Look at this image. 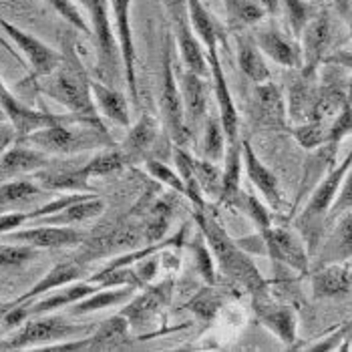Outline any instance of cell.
<instances>
[{
  "label": "cell",
  "instance_id": "6da1fadb",
  "mask_svg": "<svg viewBox=\"0 0 352 352\" xmlns=\"http://www.w3.org/2000/svg\"><path fill=\"white\" fill-rule=\"evenodd\" d=\"M193 219L199 228V234L210 245L221 274L228 276L236 286L250 292L254 300L268 296V282L260 274L254 260L242 250V245L226 234V230L208 212V208H197Z\"/></svg>",
  "mask_w": 352,
  "mask_h": 352
},
{
  "label": "cell",
  "instance_id": "7a4b0ae2",
  "mask_svg": "<svg viewBox=\"0 0 352 352\" xmlns=\"http://www.w3.org/2000/svg\"><path fill=\"white\" fill-rule=\"evenodd\" d=\"M352 165V149L346 153V157L338 165H334L324 177L318 182V186L310 191V199L306 201L304 210L294 221V228L306 242V248L310 256L318 252L320 244L324 242L326 226H328V214L332 210V204L342 188V182L349 173Z\"/></svg>",
  "mask_w": 352,
  "mask_h": 352
},
{
  "label": "cell",
  "instance_id": "3957f363",
  "mask_svg": "<svg viewBox=\"0 0 352 352\" xmlns=\"http://www.w3.org/2000/svg\"><path fill=\"white\" fill-rule=\"evenodd\" d=\"M16 141L32 145L49 155L51 153L73 155L87 149L115 147L105 125H95V123H58V125L36 129Z\"/></svg>",
  "mask_w": 352,
  "mask_h": 352
},
{
  "label": "cell",
  "instance_id": "277c9868",
  "mask_svg": "<svg viewBox=\"0 0 352 352\" xmlns=\"http://www.w3.org/2000/svg\"><path fill=\"white\" fill-rule=\"evenodd\" d=\"M67 54L69 56H63L60 67L53 75H49V81L36 85V89L56 103L65 105L71 113L99 119L97 105L91 93V79L85 75L81 60L77 58L73 47L67 49Z\"/></svg>",
  "mask_w": 352,
  "mask_h": 352
},
{
  "label": "cell",
  "instance_id": "5b68a950",
  "mask_svg": "<svg viewBox=\"0 0 352 352\" xmlns=\"http://www.w3.org/2000/svg\"><path fill=\"white\" fill-rule=\"evenodd\" d=\"M91 326L71 324L63 316H30L25 326L14 332L8 340L0 342V351H25V349H47L53 342H65L85 336Z\"/></svg>",
  "mask_w": 352,
  "mask_h": 352
},
{
  "label": "cell",
  "instance_id": "8992f818",
  "mask_svg": "<svg viewBox=\"0 0 352 352\" xmlns=\"http://www.w3.org/2000/svg\"><path fill=\"white\" fill-rule=\"evenodd\" d=\"M0 109L4 111L10 125L16 129L19 139L36 131V129L58 125V123H95V125H103L101 119H95V117H85V115H77V113L53 115V113H47V111H36V109L28 107L14 93L8 91V87L4 85L2 79H0Z\"/></svg>",
  "mask_w": 352,
  "mask_h": 352
},
{
  "label": "cell",
  "instance_id": "52a82bcc",
  "mask_svg": "<svg viewBox=\"0 0 352 352\" xmlns=\"http://www.w3.org/2000/svg\"><path fill=\"white\" fill-rule=\"evenodd\" d=\"M173 32L165 41L163 51V85H162V113L165 119L167 133L175 145H186L190 141V129L186 123V111H184V99L179 93V87L175 82L173 73Z\"/></svg>",
  "mask_w": 352,
  "mask_h": 352
},
{
  "label": "cell",
  "instance_id": "ba28073f",
  "mask_svg": "<svg viewBox=\"0 0 352 352\" xmlns=\"http://www.w3.org/2000/svg\"><path fill=\"white\" fill-rule=\"evenodd\" d=\"M82 8L87 10L91 19V30H93V41L97 47V71L103 82L113 81L117 77L121 51L119 43H115V34L111 28L109 19L107 0H79ZM123 67V65H121Z\"/></svg>",
  "mask_w": 352,
  "mask_h": 352
},
{
  "label": "cell",
  "instance_id": "9c48e42d",
  "mask_svg": "<svg viewBox=\"0 0 352 352\" xmlns=\"http://www.w3.org/2000/svg\"><path fill=\"white\" fill-rule=\"evenodd\" d=\"M260 236L264 240L266 254L274 262L298 274H308L312 256L298 232L282 226H270L266 230H260Z\"/></svg>",
  "mask_w": 352,
  "mask_h": 352
},
{
  "label": "cell",
  "instance_id": "30bf717a",
  "mask_svg": "<svg viewBox=\"0 0 352 352\" xmlns=\"http://www.w3.org/2000/svg\"><path fill=\"white\" fill-rule=\"evenodd\" d=\"M131 344V324L119 312L101 322L99 328L82 338L65 340L60 344H51L45 351H117Z\"/></svg>",
  "mask_w": 352,
  "mask_h": 352
},
{
  "label": "cell",
  "instance_id": "8fae6325",
  "mask_svg": "<svg viewBox=\"0 0 352 352\" xmlns=\"http://www.w3.org/2000/svg\"><path fill=\"white\" fill-rule=\"evenodd\" d=\"M0 28L4 30V34L23 51V54L28 58L32 73H30V81H36L41 77H49L60 67L63 63V54L53 51L49 45H45L43 41H38L36 36L25 32L23 28L14 27L12 23H8L2 14H0Z\"/></svg>",
  "mask_w": 352,
  "mask_h": 352
},
{
  "label": "cell",
  "instance_id": "7c38bea8",
  "mask_svg": "<svg viewBox=\"0 0 352 352\" xmlns=\"http://www.w3.org/2000/svg\"><path fill=\"white\" fill-rule=\"evenodd\" d=\"M300 38H302L300 47H302V58H304L300 75L314 79L318 67L328 56L330 41H332V23H330V14L326 8H318L314 19L302 30Z\"/></svg>",
  "mask_w": 352,
  "mask_h": 352
},
{
  "label": "cell",
  "instance_id": "4fadbf2b",
  "mask_svg": "<svg viewBox=\"0 0 352 352\" xmlns=\"http://www.w3.org/2000/svg\"><path fill=\"white\" fill-rule=\"evenodd\" d=\"M113 10V21L117 30V43L121 51V65L125 73L127 89L131 101L139 105V89H137L135 69V43H133V28H131V0H109Z\"/></svg>",
  "mask_w": 352,
  "mask_h": 352
},
{
  "label": "cell",
  "instance_id": "5bb4252c",
  "mask_svg": "<svg viewBox=\"0 0 352 352\" xmlns=\"http://www.w3.org/2000/svg\"><path fill=\"white\" fill-rule=\"evenodd\" d=\"M2 242L10 244H27L36 248V250H53V248H73V245L82 244L87 236L67 228V226H32L27 230H12L4 236H0Z\"/></svg>",
  "mask_w": 352,
  "mask_h": 352
},
{
  "label": "cell",
  "instance_id": "9a60e30c",
  "mask_svg": "<svg viewBox=\"0 0 352 352\" xmlns=\"http://www.w3.org/2000/svg\"><path fill=\"white\" fill-rule=\"evenodd\" d=\"M171 296H173V280L167 278L160 284L147 288L135 298L125 302L121 314L129 320L131 330H143L157 318V314L169 304Z\"/></svg>",
  "mask_w": 352,
  "mask_h": 352
},
{
  "label": "cell",
  "instance_id": "2e32d148",
  "mask_svg": "<svg viewBox=\"0 0 352 352\" xmlns=\"http://www.w3.org/2000/svg\"><path fill=\"white\" fill-rule=\"evenodd\" d=\"M53 162L49 157V153L16 141L14 145H10L2 155H0V184L16 179L21 175L27 173H36L45 167H51Z\"/></svg>",
  "mask_w": 352,
  "mask_h": 352
},
{
  "label": "cell",
  "instance_id": "e0dca14e",
  "mask_svg": "<svg viewBox=\"0 0 352 352\" xmlns=\"http://www.w3.org/2000/svg\"><path fill=\"white\" fill-rule=\"evenodd\" d=\"M208 53V60H210V69H212V85H214V93H216L217 111H219V119L223 125V131L228 137V145L238 141V129H240V115L236 103L232 99L230 87H228V79L223 75V67L219 60V51L212 49L206 51Z\"/></svg>",
  "mask_w": 352,
  "mask_h": 352
},
{
  "label": "cell",
  "instance_id": "ac0fdd59",
  "mask_svg": "<svg viewBox=\"0 0 352 352\" xmlns=\"http://www.w3.org/2000/svg\"><path fill=\"white\" fill-rule=\"evenodd\" d=\"M256 316L262 324L276 334L286 346L296 344L298 340V316L290 306L276 304L268 296L254 300Z\"/></svg>",
  "mask_w": 352,
  "mask_h": 352
},
{
  "label": "cell",
  "instance_id": "d6986e66",
  "mask_svg": "<svg viewBox=\"0 0 352 352\" xmlns=\"http://www.w3.org/2000/svg\"><path fill=\"white\" fill-rule=\"evenodd\" d=\"M312 296L322 298H340L352 290V262H336L316 266L310 276Z\"/></svg>",
  "mask_w": 352,
  "mask_h": 352
},
{
  "label": "cell",
  "instance_id": "ffe728a7",
  "mask_svg": "<svg viewBox=\"0 0 352 352\" xmlns=\"http://www.w3.org/2000/svg\"><path fill=\"white\" fill-rule=\"evenodd\" d=\"M256 45L260 47V51L270 56L274 63H278L280 67L286 69H302L304 58H302V47L298 43L290 41L286 34H282L278 28L268 27L262 28L256 32L254 36Z\"/></svg>",
  "mask_w": 352,
  "mask_h": 352
},
{
  "label": "cell",
  "instance_id": "44dd1931",
  "mask_svg": "<svg viewBox=\"0 0 352 352\" xmlns=\"http://www.w3.org/2000/svg\"><path fill=\"white\" fill-rule=\"evenodd\" d=\"M160 135V123L153 115L145 113L139 117L135 125L129 129L125 141L121 143V153L125 157L127 165L131 163H145L149 153L153 151V145Z\"/></svg>",
  "mask_w": 352,
  "mask_h": 352
},
{
  "label": "cell",
  "instance_id": "7402d4cb",
  "mask_svg": "<svg viewBox=\"0 0 352 352\" xmlns=\"http://www.w3.org/2000/svg\"><path fill=\"white\" fill-rule=\"evenodd\" d=\"M182 99L188 129L193 133L208 119V82L204 81V77L186 69L182 73Z\"/></svg>",
  "mask_w": 352,
  "mask_h": 352
},
{
  "label": "cell",
  "instance_id": "603a6c76",
  "mask_svg": "<svg viewBox=\"0 0 352 352\" xmlns=\"http://www.w3.org/2000/svg\"><path fill=\"white\" fill-rule=\"evenodd\" d=\"M242 149H244V167L248 179L254 184L256 190L262 193V197L270 204L272 208L278 210L282 206V191H280L278 177L256 155V151L250 145V141H242Z\"/></svg>",
  "mask_w": 352,
  "mask_h": 352
},
{
  "label": "cell",
  "instance_id": "cb8c5ba5",
  "mask_svg": "<svg viewBox=\"0 0 352 352\" xmlns=\"http://www.w3.org/2000/svg\"><path fill=\"white\" fill-rule=\"evenodd\" d=\"M334 230L318 248V266L352 262V212H346L332 221Z\"/></svg>",
  "mask_w": 352,
  "mask_h": 352
},
{
  "label": "cell",
  "instance_id": "d4e9b609",
  "mask_svg": "<svg viewBox=\"0 0 352 352\" xmlns=\"http://www.w3.org/2000/svg\"><path fill=\"white\" fill-rule=\"evenodd\" d=\"M173 36L177 41L179 53H182V63L184 67L199 75V77H212V69H210V60H208V53L204 49V45L199 43V38H195L193 28L190 25V19L175 25L173 27Z\"/></svg>",
  "mask_w": 352,
  "mask_h": 352
},
{
  "label": "cell",
  "instance_id": "484cf974",
  "mask_svg": "<svg viewBox=\"0 0 352 352\" xmlns=\"http://www.w3.org/2000/svg\"><path fill=\"white\" fill-rule=\"evenodd\" d=\"M103 286L97 284V282H79V284H73V286H60L56 288V292H53L51 296L47 298L38 300V302H30V304H25L27 308L28 318L30 316H41V314H49L53 310H58V308H67V306H73L75 302L87 298L89 294L101 290Z\"/></svg>",
  "mask_w": 352,
  "mask_h": 352
},
{
  "label": "cell",
  "instance_id": "4316f807",
  "mask_svg": "<svg viewBox=\"0 0 352 352\" xmlns=\"http://www.w3.org/2000/svg\"><path fill=\"white\" fill-rule=\"evenodd\" d=\"M179 204V193L171 190V193H163L162 197L153 199L149 210L143 216V226H145V244H155L162 242L169 221L175 214V208Z\"/></svg>",
  "mask_w": 352,
  "mask_h": 352
},
{
  "label": "cell",
  "instance_id": "83f0119b",
  "mask_svg": "<svg viewBox=\"0 0 352 352\" xmlns=\"http://www.w3.org/2000/svg\"><path fill=\"white\" fill-rule=\"evenodd\" d=\"M81 276H85V268H82L79 262H65V264H58L54 266L53 270L49 272L41 282H36L28 292H25L23 296L10 302L6 308H12V306H21V304H30L34 298L47 294V292H53L60 286H67L75 280H79Z\"/></svg>",
  "mask_w": 352,
  "mask_h": 352
},
{
  "label": "cell",
  "instance_id": "f1b7e54d",
  "mask_svg": "<svg viewBox=\"0 0 352 352\" xmlns=\"http://www.w3.org/2000/svg\"><path fill=\"white\" fill-rule=\"evenodd\" d=\"M36 182L43 190L49 191H82L93 193L89 186V175L81 167H54V169H41L36 171Z\"/></svg>",
  "mask_w": 352,
  "mask_h": 352
},
{
  "label": "cell",
  "instance_id": "f546056e",
  "mask_svg": "<svg viewBox=\"0 0 352 352\" xmlns=\"http://www.w3.org/2000/svg\"><path fill=\"white\" fill-rule=\"evenodd\" d=\"M188 14H190L191 28L199 38V43L204 45V49L206 51L219 49L226 32L223 27L217 23L216 16L206 8V4L201 0H188Z\"/></svg>",
  "mask_w": 352,
  "mask_h": 352
},
{
  "label": "cell",
  "instance_id": "4dcf8cb0",
  "mask_svg": "<svg viewBox=\"0 0 352 352\" xmlns=\"http://www.w3.org/2000/svg\"><path fill=\"white\" fill-rule=\"evenodd\" d=\"M91 93H93L95 105L103 113V117H107L121 127L131 125L129 103L123 93H119L117 89L109 87L103 81H91Z\"/></svg>",
  "mask_w": 352,
  "mask_h": 352
},
{
  "label": "cell",
  "instance_id": "1f68e13d",
  "mask_svg": "<svg viewBox=\"0 0 352 352\" xmlns=\"http://www.w3.org/2000/svg\"><path fill=\"white\" fill-rule=\"evenodd\" d=\"M103 212H105V201L101 197L89 195L85 199L71 204L69 208L56 212V214L32 219V223L34 226H73V223H81V221L101 216Z\"/></svg>",
  "mask_w": 352,
  "mask_h": 352
},
{
  "label": "cell",
  "instance_id": "d6a6232c",
  "mask_svg": "<svg viewBox=\"0 0 352 352\" xmlns=\"http://www.w3.org/2000/svg\"><path fill=\"white\" fill-rule=\"evenodd\" d=\"M256 117L262 125L282 127L286 123V103L282 91L274 82H260L256 87Z\"/></svg>",
  "mask_w": 352,
  "mask_h": 352
},
{
  "label": "cell",
  "instance_id": "836d02e7",
  "mask_svg": "<svg viewBox=\"0 0 352 352\" xmlns=\"http://www.w3.org/2000/svg\"><path fill=\"white\" fill-rule=\"evenodd\" d=\"M226 165L221 169V190L217 195L219 204H228L232 206L236 195L242 190V167H244V149L242 143H230L228 153H226Z\"/></svg>",
  "mask_w": 352,
  "mask_h": 352
},
{
  "label": "cell",
  "instance_id": "e575fe53",
  "mask_svg": "<svg viewBox=\"0 0 352 352\" xmlns=\"http://www.w3.org/2000/svg\"><path fill=\"white\" fill-rule=\"evenodd\" d=\"M135 286H113V288H101L93 294H89L87 298L79 300L71 306L69 314L73 316H82V314H91L97 310H105L111 306H121L125 302L133 298Z\"/></svg>",
  "mask_w": 352,
  "mask_h": 352
},
{
  "label": "cell",
  "instance_id": "d590c367",
  "mask_svg": "<svg viewBox=\"0 0 352 352\" xmlns=\"http://www.w3.org/2000/svg\"><path fill=\"white\" fill-rule=\"evenodd\" d=\"M238 67L242 69L245 77L256 85L270 81V69L262 56L260 47L250 36L238 38Z\"/></svg>",
  "mask_w": 352,
  "mask_h": 352
},
{
  "label": "cell",
  "instance_id": "8d00e7d4",
  "mask_svg": "<svg viewBox=\"0 0 352 352\" xmlns=\"http://www.w3.org/2000/svg\"><path fill=\"white\" fill-rule=\"evenodd\" d=\"M173 162L177 167V173L182 175L184 179V186H186V197H190V201L193 204V208H208L206 206V195L197 184V177H195V167H193V157L190 153L182 147V145H175L173 147Z\"/></svg>",
  "mask_w": 352,
  "mask_h": 352
},
{
  "label": "cell",
  "instance_id": "74e56055",
  "mask_svg": "<svg viewBox=\"0 0 352 352\" xmlns=\"http://www.w3.org/2000/svg\"><path fill=\"white\" fill-rule=\"evenodd\" d=\"M226 16L230 28H245L258 25L268 12L260 6L258 0H223Z\"/></svg>",
  "mask_w": 352,
  "mask_h": 352
},
{
  "label": "cell",
  "instance_id": "f35d334b",
  "mask_svg": "<svg viewBox=\"0 0 352 352\" xmlns=\"http://www.w3.org/2000/svg\"><path fill=\"white\" fill-rule=\"evenodd\" d=\"M43 193V188L28 179H10L0 184V214L10 212L16 206H23L30 199L38 197Z\"/></svg>",
  "mask_w": 352,
  "mask_h": 352
},
{
  "label": "cell",
  "instance_id": "ab89813d",
  "mask_svg": "<svg viewBox=\"0 0 352 352\" xmlns=\"http://www.w3.org/2000/svg\"><path fill=\"white\" fill-rule=\"evenodd\" d=\"M314 93H316V85H312V79L300 75V81L292 85L290 97H288V115H290L292 121L302 123V121L308 119Z\"/></svg>",
  "mask_w": 352,
  "mask_h": 352
},
{
  "label": "cell",
  "instance_id": "60d3db41",
  "mask_svg": "<svg viewBox=\"0 0 352 352\" xmlns=\"http://www.w3.org/2000/svg\"><path fill=\"white\" fill-rule=\"evenodd\" d=\"M226 131L221 125L219 115L217 117H208L204 123V160L210 162H221L226 157Z\"/></svg>",
  "mask_w": 352,
  "mask_h": 352
},
{
  "label": "cell",
  "instance_id": "b9f144b4",
  "mask_svg": "<svg viewBox=\"0 0 352 352\" xmlns=\"http://www.w3.org/2000/svg\"><path fill=\"white\" fill-rule=\"evenodd\" d=\"M280 4L286 10V19L292 34L300 38L302 30L306 28V25L314 19V14L318 12V6L314 0H280Z\"/></svg>",
  "mask_w": 352,
  "mask_h": 352
},
{
  "label": "cell",
  "instance_id": "7bdbcfd3",
  "mask_svg": "<svg viewBox=\"0 0 352 352\" xmlns=\"http://www.w3.org/2000/svg\"><path fill=\"white\" fill-rule=\"evenodd\" d=\"M127 165L121 149H115V147H109L107 151H101L99 155H95L91 162H87L82 165L85 173L89 177H105L111 173H117L121 171L123 167Z\"/></svg>",
  "mask_w": 352,
  "mask_h": 352
},
{
  "label": "cell",
  "instance_id": "ee69618b",
  "mask_svg": "<svg viewBox=\"0 0 352 352\" xmlns=\"http://www.w3.org/2000/svg\"><path fill=\"white\" fill-rule=\"evenodd\" d=\"M232 208H238L242 214L250 217L256 226H258V230H266V228H270L272 226V216L270 212L266 210V206L254 195V193H250V191H242L236 195V199H234V204H232Z\"/></svg>",
  "mask_w": 352,
  "mask_h": 352
},
{
  "label": "cell",
  "instance_id": "f6af8a7d",
  "mask_svg": "<svg viewBox=\"0 0 352 352\" xmlns=\"http://www.w3.org/2000/svg\"><path fill=\"white\" fill-rule=\"evenodd\" d=\"M328 127L330 125L320 121H302L292 129V135L304 149L316 151L318 147L328 143Z\"/></svg>",
  "mask_w": 352,
  "mask_h": 352
},
{
  "label": "cell",
  "instance_id": "bcb514c9",
  "mask_svg": "<svg viewBox=\"0 0 352 352\" xmlns=\"http://www.w3.org/2000/svg\"><path fill=\"white\" fill-rule=\"evenodd\" d=\"M193 167H195V177L197 184L204 191V195L216 197L221 190V169L216 162L210 160H195L193 157Z\"/></svg>",
  "mask_w": 352,
  "mask_h": 352
},
{
  "label": "cell",
  "instance_id": "7dc6e473",
  "mask_svg": "<svg viewBox=\"0 0 352 352\" xmlns=\"http://www.w3.org/2000/svg\"><path fill=\"white\" fill-rule=\"evenodd\" d=\"M214 254L210 250V245L206 242V238L199 234L197 240L193 242V264H195V270L199 272V276L206 280V284L214 286L217 282L216 278V266H214Z\"/></svg>",
  "mask_w": 352,
  "mask_h": 352
},
{
  "label": "cell",
  "instance_id": "c3c4849f",
  "mask_svg": "<svg viewBox=\"0 0 352 352\" xmlns=\"http://www.w3.org/2000/svg\"><path fill=\"white\" fill-rule=\"evenodd\" d=\"M145 169H147V173H149L157 184H163V186H167L169 190L186 195V186H184L182 175L175 173L171 167H167V163L160 162V160H155V157H147V160H145Z\"/></svg>",
  "mask_w": 352,
  "mask_h": 352
},
{
  "label": "cell",
  "instance_id": "681fc988",
  "mask_svg": "<svg viewBox=\"0 0 352 352\" xmlns=\"http://www.w3.org/2000/svg\"><path fill=\"white\" fill-rule=\"evenodd\" d=\"M223 300L226 298H223L221 290L210 288V290H204L197 298H193L190 306L201 320H214L219 308L223 306Z\"/></svg>",
  "mask_w": 352,
  "mask_h": 352
},
{
  "label": "cell",
  "instance_id": "f907efd6",
  "mask_svg": "<svg viewBox=\"0 0 352 352\" xmlns=\"http://www.w3.org/2000/svg\"><path fill=\"white\" fill-rule=\"evenodd\" d=\"M34 256H36V248H32V245L2 242L0 244V268L23 266L28 260H32Z\"/></svg>",
  "mask_w": 352,
  "mask_h": 352
},
{
  "label": "cell",
  "instance_id": "816d5d0a",
  "mask_svg": "<svg viewBox=\"0 0 352 352\" xmlns=\"http://www.w3.org/2000/svg\"><path fill=\"white\" fill-rule=\"evenodd\" d=\"M47 4H51L54 10L71 25V27H75L77 30H81L82 34H89V36H93V30L91 27L87 25V21L82 19V14L79 12V8L75 6V2L73 0H45Z\"/></svg>",
  "mask_w": 352,
  "mask_h": 352
},
{
  "label": "cell",
  "instance_id": "f5cc1de1",
  "mask_svg": "<svg viewBox=\"0 0 352 352\" xmlns=\"http://www.w3.org/2000/svg\"><path fill=\"white\" fill-rule=\"evenodd\" d=\"M352 133V99L342 107V111L334 117L328 127V143H340L344 137Z\"/></svg>",
  "mask_w": 352,
  "mask_h": 352
},
{
  "label": "cell",
  "instance_id": "db71d44e",
  "mask_svg": "<svg viewBox=\"0 0 352 352\" xmlns=\"http://www.w3.org/2000/svg\"><path fill=\"white\" fill-rule=\"evenodd\" d=\"M346 212H352V165L349 173H346V177H344V182H342V188H340L334 204H332V210L328 214V223H332L334 219H338Z\"/></svg>",
  "mask_w": 352,
  "mask_h": 352
},
{
  "label": "cell",
  "instance_id": "11a10c76",
  "mask_svg": "<svg viewBox=\"0 0 352 352\" xmlns=\"http://www.w3.org/2000/svg\"><path fill=\"white\" fill-rule=\"evenodd\" d=\"M27 221H30V212H6V214H0V236L23 228Z\"/></svg>",
  "mask_w": 352,
  "mask_h": 352
},
{
  "label": "cell",
  "instance_id": "9f6ffc18",
  "mask_svg": "<svg viewBox=\"0 0 352 352\" xmlns=\"http://www.w3.org/2000/svg\"><path fill=\"white\" fill-rule=\"evenodd\" d=\"M167 14H169V21H171V27L184 23L190 19L188 14V0H162Z\"/></svg>",
  "mask_w": 352,
  "mask_h": 352
},
{
  "label": "cell",
  "instance_id": "6f0895ef",
  "mask_svg": "<svg viewBox=\"0 0 352 352\" xmlns=\"http://www.w3.org/2000/svg\"><path fill=\"white\" fill-rule=\"evenodd\" d=\"M324 63H330V65H338V67H342L349 75H351V81H352V53L351 51H336L334 54H328L324 58ZM322 63V65H324Z\"/></svg>",
  "mask_w": 352,
  "mask_h": 352
},
{
  "label": "cell",
  "instance_id": "680465c9",
  "mask_svg": "<svg viewBox=\"0 0 352 352\" xmlns=\"http://www.w3.org/2000/svg\"><path fill=\"white\" fill-rule=\"evenodd\" d=\"M16 129L12 127V125H0V155L12 145V143H16Z\"/></svg>",
  "mask_w": 352,
  "mask_h": 352
},
{
  "label": "cell",
  "instance_id": "91938a15",
  "mask_svg": "<svg viewBox=\"0 0 352 352\" xmlns=\"http://www.w3.org/2000/svg\"><path fill=\"white\" fill-rule=\"evenodd\" d=\"M260 6L268 12V14H276L278 12V6H280V0H258Z\"/></svg>",
  "mask_w": 352,
  "mask_h": 352
},
{
  "label": "cell",
  "instance_id": "94428289",
  "mask_svg": "<svg viewBox=\"0 0 352 352\" xmlns=\"http://www.w3.org/2000/svg\"><path fill=\"white\" fill-rule=\"evenodd\" d=\"M349 30H351V36H352V10H351V14H349Z\"/></svg>",
  "mask_w": 352,
  "mask_h": 352
},
{
  "label": "cell",
  "instance_id": "6125c7cd",
  "mask_svg": "<svg viewBox=\"0 0 352 352\" xmlns=\"http://www.w3.org/2000/svg\"><path fill=\"white\" fill-rule=\"evenodd\" d=\"M314 2H316V4H318V2H322V0H314Z\"/></svg>",
  "mask_w": 352,
  "mask_h": 352
}]
</instances>
